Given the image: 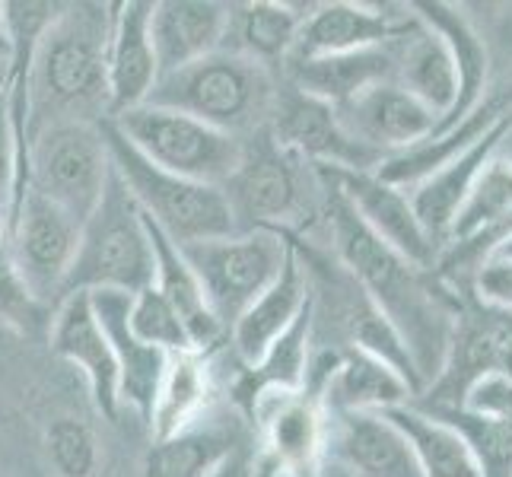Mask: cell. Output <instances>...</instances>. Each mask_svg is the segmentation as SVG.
Segmentation results:
<instances>
[{"mask_svg":"<svg viewBox=\"0 0 512 477\" xmlns=\"http://www.w3.org/2000/svg\"><path fill=\"white\" fill-rule=\"evenodd\" d=\"M325 458L350 477H427L408 436L373 411H328Z\"/></svg>","mask_w":512,"mask_h":477,"instance_id":"9a60e30c","label":"cell"},{"mask_svg":"<svg viewBox=\"0 0 512 477\" xmlns=\"http://www.w3.org/2000/svg\"><path fill=\"white\" fill-rule=\"evenodd\" d=\"M414 20V10L388 4H353V0H331L306 10L290 58L341 55V51L373 48L398 39ZM287 58V61H290Z\"/></svg>","mask_w":512,"mask_h":477,"instance_id":"2e32d148","label":"cell"},{"mask_svg":"<svg viewBox=\"0 0 512 477\" xmlns=\"http://www.w3.org/2000/svg\"><path fill=\"white\" fill-rule=\"evenodd\" d=\"M325 179L338 188L347 204L357 210L373 236H379L388 249H395L404 261H411L420 271H433L439 261V249L423 233L420 220L414 217L411 198L404 188L382 182L376 172H341L322 169Z\"/></svg>","mask_w":512,"mask_h":477,"instance_id":"5bb4252c","label":"cell"},{"mask_svg":"<svg viewBox=\"0 0 512 477\" xmlns=\"http://www.w3.org/2000/svg\"><path fill=\"white\" fill-rule=\"evenodd\" d=\"M411 10L420 16L423 23L433 26L439 35H443L449 51H452V58H455V67H458V102H455L452 115L439 125V131H449L458 125V121H465L484 102L487 74H490L487 45L481 39V32L465 20V13H458L455 4H411Z\"/></svg>","mask_w":512,"mask_h":477,"instance_id":"f546056e","label":"cell"},{"mask_svg":"<svg viewBox=\"0 0 512 477\" xmlns=\"http://www.w3.org/2000/svg\"><path fill=\"white\" fill-rule=\"evenodd\" d=\"M99 131L109 147L112 166L118 179L125 182L140 214L153 220L175 245H191L204 239H223L239 233L236 217L229 210L223 188L201 185L182 179V175L163 172L153 166L147 156H140L121 131L112 125V118L99 121Z\"/></svg>","mask_w":512,"mask_h":477,"instance_id":"5b68a950","label":"cell"},{"mask_svg":"<svg viewBox=\"0 0 512 477\" xmlns=\"http://www.w3.org/2000/svg\"><path fill=\"white\" fill-rule=\"evenodd\" d=\"M268 131L274 134L280 147L303 156L306 163L319 169L373 172L382 163L379 153L360 147L357 140L341 128L334 105L293 90L290 83H284V77H280V90H277Z\"/></svg>","mask_w":512,"mask_h":477,"instance_id":"8fae6325","label":"cell"},{"mask_svg":"<svg viewBox=\"0 0 512 477\" xmlns=\"http://www.w3.org/2000/svg\"><path fill=\"white\" fill-rule=\"evenodd\" d=\"M128 325L134 331V338L147 347H156L163 353H185L194 350L188 341V331L182 325L179 312L169 306V299L156 290L153 284L147 290H140L131 296L128 306Z\"/></svg>","mask_w":512,"mask_h":477,"instance_id":"e575fe53","label":"cell"},{"mask_svg":"<svg viewBox=\"0 0 512 477\" xmlns=\"http://www.w3.org/2000/svg\"><path fill=\"white\" fill-rule=\"evenodd\" d=\"M430 417L452 423L465 436L474 462L481 468V477H512V423L471 417L465 411H436Z\"/></svg>","mask_w":512,"mask_h":477,"instance_id":"836d02e7","label":"cell"},{"mask_svg":"<svg viewBox=\"0 0 512 477\" xmlns=\"http://www.w3.org/2000/svg\"><path fill=\"white\" fill-rule=\"evenodd\" d=\"M249 417L258 427L264 462L296 477H319L328 411L315 388L264 395L252 404Z\"/></svg>","mask_w":512,"mask_h":477,"instance_id":"7c38bea8","label":"cell"},{"mask_svg":"<svg viewBox=\"0 0 512 477\" xmlns=\"http://www.w3.org/2000/svg\"><path fill=\"white\" fill-rule=\"evenodd\" d=\"M455 411H465L471 417H487V420H506L512 423V379L503 373V369H493V373H484L481 379H474L462 404Z\"/></svg>","mask_w":512,"mask_h":477,"instance_id":"74e56055","label":"cell"},{"mask_svg":"<svg viewBox=\"0 0 512 477\" xmlns=\"http://www.w3.org/2000/svg\"><path fill=\"white\" fill-rule=\"evenodd\" d=\"M287 236L290 233L252 229V233L179 245L188 268L198 277L210 312L217 315L226 334L284 268Z\"/></svg>","mask_w":512,"mask_h":477,"instance_id":"ba28073f","label":"cell"},{"mask_svg":"<svg viewBox=\"0 0 512 477\" xmlns=\"http://www.w3.org/2000/svg\"><path fill=\"white\" fill-rule=\"evenodd\" d=\"M150 0H125L112 4L109 32V118L137 109L160 80L153 42H150Z\"/></svg>","mask_w":512,"mask_h":477,"instance_id":"44dd1931","label":"cell"},{"mask_svg":"<svg viewBox=\"0 0 512 477\" xmlns=\"http://www.w3.org/2000/svg\"><path fill=\"white\" fill-rule=\"evenodd\" d=\"M10 245V207L0 201V252H7Z\"/></svg>","mask_w":512,"mask_h":477,"instance_id":"b9f144b4","label":"cell"},{"mask_svg":"<svg viewBox=\"0 0 512 477\" xmlns=\"http://www.w3.org/2000/svg\"><path fill=\"white\" fill-rule=\"evenodd\" d=\"M382 414L408 436V443L427 477H481V468L474 462L465 436L452 423L423 414L411 408V404H401V408Z\"/></svg>","mask_w":512,"mask_h":477,"instance_id":"d6a6232c","label":"cell"},{"mask_svg":"<svg viewBox=\"0 0 512 477\" xmlns=\"http://www.w3.org/2000/svg\"><path fill=\"white\" fill-rule=\"evenodd\" d=\"M395 80L417 96L427 109H433L439 118H449L455 102H458V67L446 45V39L433 26H427L414 13L398 35V64H395ZM439 131V128H436Z\"/></svg>","mask_w":512,"mask_h":477,"instance_id":"484cf974","label":"cell"},{"mask_svg":"<svg viewBox=\"0 0 512 477\" xmlns=\"http://www.w3.org/2000/svg\"><path fill=\"white\" fill-rule=\"evenodd\" d=\"M13 58V35H10V23H7V10L0 4V64L10 67Z\"/></svg>","mask_w":512,"mask_h":477,"instance_id":"ab89813d","label":"cell"},{"mask_svg":"<svg viewBox=\"0 0 512 477\" xmlns=\"http://www.w3.org/2000/svg\"><path fill=\"white\" fill-rule=\"evenodd\" d=\"M112 125L153 166L201 185L223 188L242 163L239 137L223 134L191 115L160 109V105L144 102L115 115Z\"/></svg>","mask_w":512,"mask_h":477,"instance_id":"52a82bcc","label":"cell"},{"mask_svg":"<svg viewBox=\"0 0 512 477\" xmlns=\"http://www.w3.org/2000/svg\"><path fill=\"white\" fill-rule=\"evenodd\" d=\"M487 258H503V261H512V226L506 229V233L493 242V249L487 252Z\"/></svg>","mask_w":512,"mask_h":477,"instance_id":"60d3db41","label":"cell"},{"mask_svg":"<svg viewBox=\"0 0 512 477\" xmlns=\"http://www.w3.org/2000/svg\"><path fill=\"white\" fill-rule=\"evenodd\" d=\"M210 376H214V369H210V350L172 353L160 382V392H156L153 401V414L147 420L153 439L175 436L207 414Z\"/></svg>","mask_w":512,"mask_h":477,"instance_id":"4dcf8cb0","label":"cell"},{"mask_svg":"<svg viewBox=\"0 0 512 477\" xmlns=\"http://www.w3.org/2000/svg\"><path fill=\"white\" fill-rule=\"evenodd\" d=\"M312 341H315V312H312V296H309L306 306L293 318V325L280 334L252 366L242 369V376L233 385L236 404H242L245 411H252V404L264 395L299 392V388H306L309 366H312Z\"/></svg>","mask_w":512,"mask_h":477,"instance_id":"4316f807","label":"cell"},{"mask_svg":"<svg viewBox=\"0 0 512 477\" xmlns=\"http://www.w3.org/2000/svg\"><path fill=\"white\" fill-rule=\"evenodd\" d=\"M239 233L271 229L299 236L309 220L322 217V169L280 147L268 128L242 140V163L223 185Z\"/></svg>","mask_w":512,"mask_h":477,"instance_id":"277c9868","label":"cell"},{"mask_svg":"<svg viewBox=\"0 0 512 477\" xmlns=\"http://www.w3.org/2000/svg\"><path fill=\"white\" fill-rule=\"evenodd\" d=\"M80 229L83 226L74 217L35 191H26L23 204L16 207L10 220L7 252L13 258V268L32 296L48 309H55L64 296L70 264L77 258Z\"/></svg>","mask_w":512,"mask_h":477,"instance_id":"30bf717a","label":"cell"},{"mask_svg":"<svg viewBox=\"0 0 512 477\" xmlns=\"http://www.w3.org/2000/svg\"><path fill=\"white\" fill-rule=\"evenodd\" d=\"M322 220L328 226L331 258L357 280L366 296L382 309V315L398 328L414 360L420 385L427 388L443 373L455 325L462 318V299L433 271L414 268L395 249H388L379 236L369 233L357 210L328 179Z\"/></svg>","mask_w":512,"mask_h":477,"instance_id":"6da1fadb","label":"cell"},{"mask_svg":"<svg viewBox=\"0 0 512 477\" xmlns=\"http://www.w3.org/2000/svg\"><path fill=\"white\" fill-rule=\"evenodd\" d=\"M153 274V249L144 217L112 166L96 210L80 229L77 258L70 264L64 296L96 290L134 296L153 284Z\"/></svg>","mask_w":512,"mask_h":477,"instance_id":"8992f818","label":"cell"},{"mask_svg":"<svg viewBox=\"0 0 512 477\" xmlns=\"http://www.w3.org/2000/svg\"><path fill=\"white\" fill-rule=\"evenodd\" d=\"M309 7L280 4V0H249V4H229L223 51L255 61L280 74L296 45L299 26H303Z\"/></svg>","mask_w":512,"mask_h":477,"instance_id":"cb8c5ba5","label":"cell"},{"mask_svg":"<svg viewBox=\"0 0 512 477\" xmlns=\"http://www.w3.org/2000/svg\"><path fill=\"white\" fill-rule=\"evenodd\" d=\"M319 477H350L341 465L328 462V458H322V468H319Z\"/></svg>","mask_w":512,"mask_h":477,"instance_id":"7bdbcfd3","label":"cell"},{"mask_svg":"<svg viewBox=\"0 0 512 477\" xmlns=\"http://www.w3.org/2000/svg\"><path fill=\"white\" fill-rule=\"evenodd\" d=\"M48 341L51 350L61 360H67L74 369H80L96 411L115 423L121 414V398H118V366L112 357V347L105 341V334L96 322L93 299L90 293H70L51 312L48 325Z\"/></svg>","mask_w":512,"mask_h":477,"instance_id":"e0dca14e","label":"cell"},{"mask_svg":"<svg viewBox=\"0 0 512 477\" xmlns=\"http://www.w3.org/2000/svg\"><path fill=\"white\" fill-rule=\"evenodd\" d=\"M280 77L233 51H210L207 58L172 70L153 86L147 105H160L204 121L239 140L268 128Z\"/></svg>","mask_w":512,"mask_h":477,"instance_id":"3957f363","label":"cell"},{"mask_svg":"<svg viewBox=\"0 0 512 477\" xmlns=\"http://www.w3.org/2000/svg\"><path fill=\"white\" fill-rule=\"evenodd\" d=\"M512 226V156L503 150L487 159V166L474 179L465 204L458 207L446 245L481 242L484 236L497 242Z\"/></svg>","mask_w":512,"mask_h":477,"instance_id":"1f68e13d","label":"cell"},{"mask_svg":"<svg viewBox=\"0 0 512 477\" xmlns=\"http://www.w3.org/2000/svg\"><path fill=\"white\" fill-rule=\"evenodd\" d=\"M264 471H268L264 477H296V474H290V471H280V468H274L271 462H264Z\"/></svg>","mask_w":512,"mask_h":477,"instance_id":"ee69618b","label":"cell"},{"mask_svg":"<svg viewBox=\"0 0 512 477\" xmlns=\"http://www.w3.org/2000/svg\"><path fill=\"white\" fill-rule=\"evenodd\" d=\"M334 112H338L341 128L360 147L379 153L382 159L414 150L443 125V118L427 109L417 96H411L398 80L369 86L366 93L338 105Z\"/></svg>","mask_w":512,"mask_h":477,"instance_id":"4fadbf2b","label":"cell"},{"mask_svg":"<svg viewBox=\"0 0 512 477\" xmlns=\"http://www.w3.org/2000/svg\"><path fill=\"white\" fill-rule=\"evenodd\" d=\"M414 398V388L408 385L398 369L382 363L379 357H369L363 350L344 347L338 350L331 376L325 382V411H392Z\"/></svg>","mask_w":512,"mask_h":477,"instance_id":"f1b7e54d","label":"cell"},{"mask_svg":"<svg viewBox=\"0 0 512 477\" xmlns=\"http://www.w3.org/2000/svg\"><path fill=\"white\" fill-rule=\"evenodd\" d=\"M503 373L512 379V341H509V350H506V360H503Z\"/></svg>","mask_w":512,"mask_h":477,"instance_id":"f6af8a7d","label":"cell"},{"mask_svg":"<svg viewBox=\"0 0 512 477\" xmlns=\"http://www.w3.org/2000/svg\"><path fill=\"white\" fill-rule=\"evenodd\" d=\"M210 477H249V462H245L242 452H236L233 458H226V462Z\"/></svg>","mask_w":512,"mask_h":477,"instance_id":"f35d334b","label":"cell"},{"mask_svg":"<svg viewBox=\"0 0 512 477\" xmlns=\"http://www.w3.org/2000/svg\"><path fill=\"white\" fill-rule=\"evenodd\" d=\"M226 13L229 4H214V0H156L150 42L160 77L217 51L226 32Z\"/></svg>","mask_w":512,"mask_h":477,"instance_id":"603a6c76","label":"cell"},{"mask_svg":"<svg viewBox=\"0 0 512 477\" xmlns=\"http://www.w3.org/2000/svg\"><path fill=\"white\" fill-rule=\"evenodd\" d=\"M395 64H398V39L373 48L341 51V55L290 58L284 70H280V77L293 90L338 109V105L366 93L369 86L395 80Z\"/></svg>","mask_w":512,"mask_h":477,"instance_id":"ffe728a7","label":"cell"},{"mask_svg":"<svg viewBox=\"0 0 512 477\" xmlns=\"http://www.w3.org/2000/svg\"><path fill=\"white\" fill-rule=\"evenodd\" d=\"M112 156L99 125L58 121L29 140V191L58 204L80 226L96 210Z\"/></svg>","mask_w":512,"mask_h":477,"instance_id":"9c48e42d","label":"cell"},{"mask_svg":"<svg viewBox=\"0 0 512 477\" xmlns=\"http://www.w3.org/2000/svg\"><path fill=\"white\" fill-rule=\"evenodd\" d=\"M509 134H512V109L478 140V144L468 147L462 156L452 159V163H446L443 169H436L433 175H427V179L417 182L414 188H408L414 217L420 220L423 233L433 239V245L439 252L446 249L449 229L455 223L458 207L465 204L474 179H478L481 169L487 166V159L500 150V144Z\"/></svg>","mask_w":512,"mask_h":477,"instance_id":"7402d4cb","label":"cell"},{"mask_svg":"<svg viewBox=\"0 0 512 477\" xmlns=\"http://www.w3.org/2000/svg\"><path fill=\"white\" fill-rule=\"evenodd\" d=\"M90 299H93L96 322L105 334V341H109L115 366H118L121 408H131L147 423L153 414V401H156V392H160L163 373L169 366V353L147 347L134 338V331L128 325L131 293L96 290V293H90Z\"/></svg>","mask_w":512,"mask_h":477,"instance_id":"ac0fdd59","label":"cell"},{"mask_svg":"<svg viewBox=\"0 0 512 477\" xmlns=\"http://www.w3.org/2000/svg\"><path fill=\"white\" fill-rule=\"evenodd\" d=\"M309 296H312V277L306 268L303 249H299V236H287L284 268L274 277V284L229 328V344H233V353L242 360V366H252L293 325V318L306 306Z\"/></svg>","mask_w":512,"mask_h":477,"instance_id":"d6986e66","label":"cell"},{"mask_svg":"<svg viewBox=\"0 0 512 477\" xmlns=\"http://www.w3.org/2000/svg\"><path fill=\"white\" fill-rule=\"evenodd\" d=\"M45 455L58 477H96L99 443L80 417H55L45 427Z\"/></svg>","mask_w":512,"mask_h":477,"instance_id":"d590c367","label":"cell"},{"mask_svg":"<svg viewBox=\"0 0 512 477\" xmlns=\"http://www.w3.org/2000/svg\"><path fill=\"white\" fill-rule=\"evenodd\" d=\"M112 4H61L29 61V140L58 121L109 118Z\"/></svg>","mask_w":512,"mask_h":477,"instance_id":"7a4b0ae2","label":"cell"},{"mask_svg":"<svg viewBox=\"0 0 512 477\" xmlns=\"http://www.w3.org/2000/svg\"><path fill=\"white\" fill-rule=\"evenodd\" d=\"M242 430L233 417L204 414L175 436L153 439L140 465V477H210L239 452Z\"/></svg>","mask_w":512,"mask_h":477,"instance_id":"d4e9b609","label":"cell"},{"mask_svg":"<svg viewBox=\"0 0 512 477\" xmlns=\"http://www.w3.org/2000/svg\"><path fill=\"white\" fill-rule=\"evenodd\" d=\"M51 312L55 309L39 303L16 274L10 252H0V322L23 334H35L51 325Z\"/></svg>","mask_w":512,"mask_h":477,"instance_id":"8d00e7d4","label":"cell"},{"mask_svg":"<svg viewBox=\"0 0 512 477\" xmlns=\"http://www.w3.org/2000/svg\"><path fill=\"white\" fill-rule=\"evenodd\" d=\"M140 217H144V214H140ZM144 226H147V236H150V249H153V271H156L153 274V287L169 299V306L175 312H179L191 347L194 350H210V347L226 338V331L217 322V315L210 312L198 277H194V271L188 268L182 249L163 233L160 226H156L153 220H147V217H144Z\"/></svg>","mask_w":512,"mask_h":477,"instance_id":"83f0119b","label":"cell"}]
</instances>
